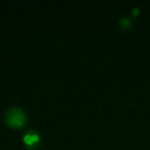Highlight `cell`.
<instances>
[{"label":"cell","instance_id":"1","mask_svg":"<svg viewBox=\"0 0 150 150\" xmlns=\"http://www.w3.org/2000/svg\"><path fill=\"white\" fill-rule=\"evenodd\" d=\"M6 121L11 125H21L25 121V114L23 111L18 107H11L6 111Z\"/></svg>","mask_w":150,"mask_h":150},{"label":"cell","instance_id":"2","mask_svg":"<svg viewBox=\"0 0 150 150\" xmlns=\"http://www.w3.org/2000/svg\"><path fill=\"white\" fill-rule=\"evenodd\" d=\"M23 141L27 143V144H34L39 141V135L36 132H33V131H29L27 134H25L23 136Z\"/></svg>","mask_w":150,"mask_h":150}]
</instances>
